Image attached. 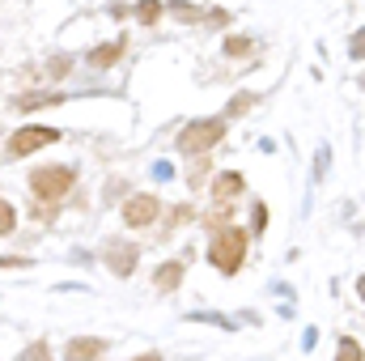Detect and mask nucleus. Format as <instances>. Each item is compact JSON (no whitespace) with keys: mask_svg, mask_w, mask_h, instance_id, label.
Listing matches in <instances>:
<instances>
[{"mask_svg":"<svg viewBox=\"0 0 365 361\" xmlns=\"http://www.w3.org/2000/svg\"><path fill=\"white\" fill-rule=\"evenodd\" d=\"M123 51H128V39H110V43H102L98 51H90V64L93 68H115V64L123 60Z\"/></svg>","mask_w":365,"mask_h":361,"instance_id":"10","label":"nucleus"},{"mask_svg":"<svg viewBox=\"0 0 365 361\" xmlns=\"http://www.w3.org/2000/svg\"><path fill=\"white\" fill-rule=\"evenodd\" d=\"M204 13H208V17H204L208 26H230V13H225V9H204Z\"/></svg>","mask_w":365,"mask_h":361,"instance_id":"24","label":"nucleus"},{"mask_svg":"<svg viewBox=\"0 0 365 361\" xmlns=\"http://www.w3.org/2000/svg\"><path fill=\"white\" fill-rule=\"evenodd\" d=\"M230 217H234V208H230V204H217V208H212V213L204 217V225H208V230L217 234V230H225V225H234Z\"/></svg>","mask_w":365,"mask_h":361,"instance_id":"17","label":"nucleus"},{"mask_svg":"<svg viewBox=\"0 0 365 361\" xmlns=\"http://www.w3.org/2000/svg\"><path fill=\"white\" fill-rule=\"evenodd\" d=\"M182 276H187V264L182 260H166V264H158V272H153V285H158V293H175L182 285Z\"/></svg>","mask_w":365,"mask_h":361,"instance_id":"9","label":"nucleus"},{"mask_svg":"<svg viewBox=\"0 0 365 361\" xmlns=\"http://www.w3.org/2000/svg\"><path fill=\"white\" fill-rule=\"evenodd\" d=\"M336 361H365V349L357 336H340V345H336Z\"/></svg>","mask_w":365,"mask_h":361,"instance_id":"15","label":"nucleus"},{"mask_svg":"<svg viewBox=\"0 0 365 361\" xmlns=\"http://www.w3.org/2000/svg\"><path fill=\"white\" fill-rule=\"evenodd\" d=\"M128 13H132V4H110V9H106V17H115V21H123Z\"/></svg>","mask_w":365,"mask_h":361,"instance_id":"25","label":"nucleus"},{"mask_svg":"<svg viewBox=\"0 0 365 361\" xmlns=\"http://www.w3.org/2000/svg\"><path fill=\"white\" fill-rule=\"evenodd\" d=\"M187 221H195V208H191V204H179V208H170V225H187Z\"/></svg>","mask_w":365,"mask_h":361,"instance_id":"21","label":"nucleus"},{"mask_svg":"<svg viewBox=\"0 0 365 361\" xmlns=\"http://www.w3.org/2000/svg\"><path fill=\"white\" fill-rule=\"evenodd\" d=\"M259 102V93H251V90H238L234 98H230V106H225V119H242L251 106Z\"/></svg>","mask_w":365,"mask_h":361,"instance_id":"13","label":"nucleus"},{"mask_svg":"<svg viewBox=\"0 0 365 361\" xmlns=\"http://www.w3.org/2000/svg\"><path fill=\"white\" fill-rule=\"evenodd\" d=\"M327 166H331V149L323 145V149H319V158H314V183H319L323 175H327Z\"/></svg>","mask_w":365,"mask_h":361,"instance_id":"22","label":"nucleus"},{"mask_svg":"<svg viewBox=\"0 0 365 361\" xmlns=\"http://www.w3.org/2000/svg\"><path fill=\"white\" fill-rule=\"evenodd\" d=\"M132 361H162V353H140V357H132Z\"/></svg>","mask_w":365,"mask_h":361,"instance_id":"27","label":"nucleus"},{"mask_svg":"<svg viewBox=\"0 0 365 361\" xmlns=\"http://www.w3.org/2000/svg\"><path fill=\"white\" fill-rule=\"evenodd\" d=\"M208 191H212V204H230V200H238L247 191V179L238 171H221V175H212Z\"/></svg>","mask_w":365,"mask_h":361,"instance_id":"7","label":"nucleus"},{"mask_svg":"<svg viewBox=\"0 0 365 361\" xmlns=\"http://www.w3.org/2000/svg\"><path fill=\"white\" fill-rule=\"evenodd\" d=\"M314 340H319V332H314V327H306V336H302V349H314Z\"/></svg>","mask_w":365,"mask_h":361,"instance_id":"26","label":"nucleus"},{"mask_svg":"<svg viewBox=\"0 0 365 361\" xmlns=\"http://www.w3.org/2000/svg\"><path fill=\"white\" fill-rule=\"evenodd\" d=\"M60 93H26V98H13L17 111H38V106H56Z\"/></svg>","mask_w":365,"mask_h":361,"instance_id":"16","label":"nucleus"},{"mask_svg":"<svg viewBox=\"0 0 365 361\" xmlns=\"http://www.w3.org/2000/svg\"><path fill=\"white\" fill-rule=\"evenodd\" d=\"M357 298H361V302H365V276H361V280H357Z\"/></svg>","mask_w":365,"mask_h":361,"instance_id":"28","label":"nucleus"},{"mask_svg":"<svg viewBox=\"0 0 365 361\" xmlns=\"http://www.w3.org/2000/svg\"><path fill=\"white\" fill-rule=\"evenodd\" d=\"M51 145H60V128L26 123V128H17V132L9 136L4 153H9V158H30V153H38V149H51Z\"/></svg>","mask_w":365,"mask_h":361,"instance_id":"4","label":"nucleus"},{"mask_svg":"<svg viewBox=\"0 0 365 361\" xmlns=\"http://www.w3.org/2000/svg\"><path fill=\"white\" fill-rule=\"evenodd\" d=\"M225 132H230V119H191L187 128L179 132V141H175V149L187 153V158H200V153H212L221 141H225Z\"/></svg>","mask_w":365,"mask_h":361,"instance_id":"3","label":"nucleus"},{"mask_svg":"<svg viewBox=\"0 0 365 361\" xmlns=\"http://www.w3.org/2000/svg\"><path fill=\"white\" fill-rule=\"evenodd\" d=\"M30 195L38 200V204H56L60 208V200H68V191H73V183H77V171L73 166H34L30 171Z\"/></svg>","mask_w":365,"mask_h":361,"instance_id":"2","label":"nucleus"},{"mask_svg":"<svg viewBox=\"0 0 365 361\" xmlns=\"http://www.w3.org/2000/svg\"><path fill=\"white\" fill-rule=\"evenodd\" d=\"M166 13L182 21V26H195V21H204V9L200 4H187V0H166Z\"/></svg>","mask_w":365,"mask_h":361,"instance_id":"11","label":"nucleus"},{"mask_svg":"<svg viewBox=\"0 0 365 361\" xmlns=\"http://www.w3.org/2000/svg\"><path fill=\"white\" fill-rule=\"evenodd\" d=\"M158 213H162V200H158L153 191H136V195H128L123 208H119L123 225H132V230H149V225L158 221Z\"/></svg>","mask_w":365,"mask_h":361,"instance_id":"5","label":"nucleus"},{"mask_svg":"<svg viewBox=\"0 0 365 361\" xmlns=\"http://www.w3.org/2000/svg\"><path fill=\"white\" fill-rule=\"evenodd\" d=\"M136 264H140V247L136 243H110L106 247V268L115 276H132Z\"/></svg>","mask_w":365,"mask_h":361,"instance_id":"6","label":"nucleus"},{"mask_svg":"<svg viewBox=\"0 0 365 361\" xmlns=\"http://www.w3.org/2000/svg\"><path fill=\"white\" fill-rule=\"evenodd\" d=\"M264 230H268V204L255 200L251 204V234H264Z\"/></svg>","mask_w":365,"mask_h":361,"instance_id":"19","label":"nucleus"},{"mask_svg":"<svg viewBox=\"0 0 365 361\" xmlns=\"http://www.w3.org/2000/svg\"><path fill=\"white\" fill-rule=\"evenodd\" d=\"M17 361H56V353H51V345H47V340H34V345H30Z\"/></svg>","mask_w":365,"mask_h":361,"instance_id":"18","label":"nucleus"},{"mask_svg":"<svg viewBox=\"0 0 365 361\" xmlns=\"http://www.w3.org/2000/svg\"><path fill=\"white\" fill-rule=\"evenodd\" d=\"M225 56H230V60H247V56H255V39H247V34H230V39H225Z\"/></svg>","mask_w":365,"mask_h":361,"instance_id":"14","label":"nucleus"},{"mask_svg":"<svg viewBox=\"0 0 365 361\" xmlns=\"http://www.w3.org/2000/svg\"><path fill=\"white\" fill-rule=\"evenodd\" d=\"M132 13H136V21H140V26H158V21H162V13H166V0H140Z\"/></svg>","mask_w":365,"mask_h":361,"instance_id":"12","label":"nucleus"},{"mask_svg":"<svg viewBox=\"0 0 365 361\" xmlns=\"http://www.w3.org/2000/svg\"><path fill=\"white\" fill-rule=\"evenodd\" d=\"M13 230H17V208H13L9 200H0V238L13 234Z\"/></svg>","mask_w":365,"mask_h":361,"instance_id":"20","label":"nucleus"},{"mask_svg":"<svg viewBox=\"0 0 365 361\" xmlns=\"http://www.w3.org/2000/svg\"><path fill=\"white\" fill-rule=\"evenodd\" d=\"M106 353V340L102 336H73L64 345V361H98Z\"/></svg>","mask_w":365,"mask_h":361,"instance_id":"8","label":"nucleus"},{"mask_svg":"<svg viewBox=\"0 0 365 361\" xmlns=\"http://www.w3.org/2000/svg\"><path fill=\"white\" fill-rule=\"evenodd\" d=\"M247 243H251V234H247V230H238V225L217 230V234L208 238V264L221 272V276L242 272V264H247Z\"/></svg>","mask_w":365,"mask_h":361,"instance_id":"1","label":"nucleus"},{"mask_svg":"<svg viewBox=\"0 0 365 361\" xmlns=\"http://www.w3.org/2000/svg\"><path fill=\"white\" fill-rule=\"evenodd\" d=\"M349 56H353V60H365V26L349 39Z\"/></svg>","mask_w":365,"mask_h":361,"instance_id":"23","label":"nucleus"}]
</instances>
